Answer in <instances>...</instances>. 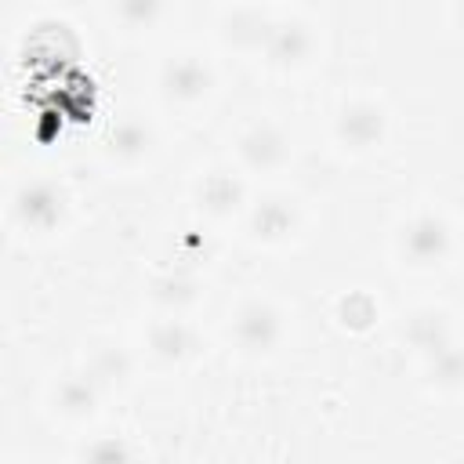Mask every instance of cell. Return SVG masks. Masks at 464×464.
I'll list each match as a JSON object with an SVG mask.
<instances>
[{"label":"cell","instance_id":"obj_4","mask_svg":"<svg viewBox=\"0 0 464 464\" xmlns=\"http://www.w3.org/2000/svg\"><path fill=\"white\" fill-rule=\"evenodd\" d=\"M388 127H392L388 105L366 87L344 91L330 109V145L344 160H366L381 152L388 141Z\"/></svg>","mask_w":464,"mask_h":464},{"label":"cell","instance_id":"obj_10","mask_svg":"<svg viewBox=\"0 0 464 464\" xmlns=\"http://www.w3.org/2000/svg\"><path fill=\"white\" fill-rule=\"evenodd\" d=\"M304 228V207L286 188H272L257 199H250L243 214V239L254 250H279L290 246Z\"/></svg>","mask_w":464,"mask_h":464},{"label":"cell","instance_id":"obj_7","mask_svg":"<svg viewBox=\"0 0 464 464\" xmlns=\"http://www.w3.org/2000/svg\"><path fill=\"white\" fill-rule=\"evenodd\" d=\"M457 246V225L435 207H417L395 232V257L410 272H439L453 265Z\"/></svg>","mask_w":464,"mask_h":464},{"label":"cell","instance_id":"obj_5","mask_svg":"<svg viewBox=\"0 0 464 464\" xmlns=\"http://www.w3.org/2000/svg\"><path fill=\"white\" fill-rule=\"evenodd\" d=\"M297 138L283 112H246L232 130V160L243 174L279 178L294 167Z\"/></svg>","mask_w":464,"mask_h":464},{"label":"cell","instance_id":"obj_17","mask_svg":"<svg viewBox=\"0 0 464 464\" xmlns=\"http://www.w3.org/2000/svg\"><path fill=\"white\" fill-rule=\"evenodd\" d=\"M334 323L344 334L362 337L381 323V304H377V297L370 290H348V294H341L334 301Z\"/></svg>","mask_w":464,"mask_h":464},{"label":"cell","instance_id":"obj_18","mask_svg":"<svg viewBox=\"0 0 464 464\" xmlns=\"http://www.w3.org/2000/svg\"><path fill=\"white\" fill-rule=\"evenodd\" d=\"M453 22H457V29L464 33V0H453Z\"/></svg>","mask_w":464,"mask_h":464},{"label":"cell","instance_id":"obj_16","mask_svg":"<svg viewBox=\"0 0 464 464\" xmlns=\"http://www.w3.org/2000/svg\"><path fill=\"white\" fill-rule=\"evenodd\" d=\"M98 395H102V388L80 370V373H69L62 384L51 388V410L65 424H83L98 413Z\"/></svg>","mask_w":464,"mask_h":464},{"label":"cell","instance_id":"obj_12","mask_svg":"<svg viewBox=\"0 0 464 464\" xmlns=\"http://www.w3.org/2000/svg\"><path fill=\"white\" fill-rule=\"evenodd\" d=\"M199 348H203V337H199L196 323L185 319V315H160V312H152V319L145 323L141 355L152 359L163 370L192 366L199 359Z\"/></svg>","mask_w":464,"mask_h":464},{"label":"cell","instance_id":"obj_6","mask_svg":"<svg viewBox=\"0 0 464 464\" xmlns=\"http://www.w3.org/2000/svg\"><path fill=\"white\" fill-rule=\"evenodd\" d=\"M323 54H326L323 25L304 11H290V14H276L261 65L268 69V76H276L283 83H297V80H308L312 72H319Z\"/></svg>","mask_w":464,"mask_h":464},{"label":"cell","instance_id":"obj_13","mask_svg":"<svg viewBox=\"0 0 464 464\" xmlns=\"http://www.w3.org/2000/svg\"><path fill=\"white\" fill-rule=\"evenodd\" d=\"M399 334H402V344H410V352L420 359H431V355L446 352L450 344H457V326H453L450 308L431 304V301L417 304L410 315H402Z\"/></svg>","mask_w":464,"mask_h":464},{"label":"cell","instance_id":"obj_8","mask_svg":"<svg viewBox=\"0 0 464 464\" xmlns=\"http://www.w3.org/2000/svg\"><path fill=\"white\" fill-rule=\"evenodd\" d=\"M102 152V167L120 174V178H134L141 170H149L160 156V130L152 120H145L141 112H127L123 120H112L109 130L98 141Z\"/></svg>","mask_w":464,"mask_h":464},{"label":"cell","instance_id":"obj_2","mask_svg":"<svg viewBox=\"0 0 464 464\" xmlns=\"http://www.w3.org/2000/svg\"><path fill=\"white\" fill-rule=\"evenodd\" d=\"M286 334H290L286 304L272 294H261V290L243 294L225 319V337H228L232 352L250 359V362L276 359L286 344Z\"/></svg>","mask_w":464,"mask_h":464},{"label":"cell","instance_id":"obj_11","mask_svg":"<svg viewBox=\"0 0 464 464\" xmlns=\"http://www.w3.org/2000/svg\"><path fill=\"white\" fill-rule=\"evenodd\" d=\"M188 207L207 225H228L246 214L250 188L239 167H207L188 188Z\"/></svg>","mask_w":464,"mask_h":464},{"label":"cell","instance_id":"obj_15","mask_svg":"<svg viewBox=\"0 0 464 464\" xmlns=\"http://www.w3.org/2000/svg\"><path fill=\"white\" fill-rule=\"evenodd\" d=\"M170 0H105V14L123 40H149L170 18Z\"/></svg>","mask_w":464,"mask_h":464},{"label":"cell","instance_id":"obj_19","mask_svg":"<svg viewBox=\"0 0 464 464\" xmlns=\"http://www.w3.org/2000/svg\"><path fill=\"white\" fill-rule=\"evenodd\" d=\"M268 7H286V4H304V0H265Z\"/></svg>","mask_w":464,"mask_h":464},{"label":"cell","instance_id":"obj_1","mask_svg":"<svg viewBox=\"0 0 464 464\" xmlns=\"http://www.w3.org/2000/svg\"><path fill=\"white\" fill-rule=\"evenodd\" d=\"M221 62L199 47H178L160 58L152 72L156 102L178 120H203L221 102Z\"/></svg>","mask_w":464,"mask_h":464},{"label":"cell","instance_id":"obj_9","mask_svg":"<svg viewBox=\"0 0 464 464\" xmlns=\"http://www.w3.org/2000/svg\"><path fill=\"white\" fill-rule=\"evenodd\" d=\"M276 25V7L265 0H228L214 22L218 47L236 62H261Z\"/></svg>","mask_w":464,"mask_h":464},{"label":"cell","instance_id":"obj_3","mask_svg":"<svg viewBox=\"0 0 464 464\" xmlns=\"http://www.w3.org/2000/svg\"><path fill=\"white\" fill-rule=\"evenodd\" d=\"M69 218H72V192L58 178L36 174L18 181L7 192V225L22 239H33V243L54 239L65 232Z\"/></svg>","mask_w":464,"mask_h":464},{"label":"cell","instance_id":"obj_14","mask_svg":"<svg viewBox=\"0 0 464 464\" xmlns=\"http://www.w3.org/2000/svg\"><path fill=\"white\" fill-rule=\"evenodd\" d=\"M149 301H152V312L160 315L192 319L207 301V283L196 272H163L149 283Z\"/></svg>","mask_w":464,"mask_h":464}]
</instances>
